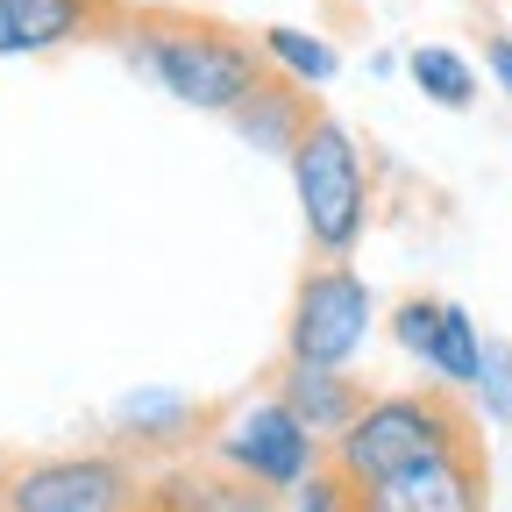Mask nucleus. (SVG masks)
I'll list each match as a JSON object with an SVG mask.
<instances>
[{
  "mask_svg": "<svg viewBox=\"0 0 512 512\" xmlns=\"http://www.w3.org/2000/svg\"><path fill=\"white\" fill-rule=\"evenodd\" d=\"M207 456H214L221 470L249 477V484H264V491L292 498L320 463H328V448H320V441L292 420V406H285L278 392H256L249 406L221 413V427H214V441H207Z\"/></svg>",
  "mask_w": 512,
  "mask_h": 512,
  "instance_id": "nucleus-6",
  "label": "nucleus"
},
{
  "mask_svg": "<svg viewBox=\"0 0 512 512\" xmlns=\"http://www.w3.org/2000/svg\"><path fill=\"white\" fill-rule=\"evenodd\" d=\"M214 427H221V413H207L185 392H128L114 406V420H107V448H121V456H136L150 470V463L200 456V448L214 441Z\"/></svg>",
  "mask_w": 512,
  "mask_h": 512,
  "instance_id": "nucleus-7",
  "label": "nucleus"
},
{
  "mask_svg": "<svg viewBox=\"0 0 512 512\" xmlns=\"http://www.w3.org/2000/svg\"><path fill=\"white\" fill-rule=\"evenodd\" d=\"M434 313H441V299H434V292H413V299H399V306H392V342H399L413 363H427V342H434Z\"/></svg>",
  "mask_w": 512,
  "mask_h": 512,
  "instance_id": "nucleus-18",
  "label": "nucleus"
},
{
  "mask_svg": "<svg viewBox=\"0 0 512 512\" xmlns=\"http://www.w3.org/2000/svg\"><path fill=\"white\" fill-rule=\"evenodd\" d=\"M114 50L128 57V72H143L157 93L200 114H235L256 86H271L264 43L192 8H128Z\"/></svg>",
  "mask_w": 512,
  "mask_h": 512,
  "instance_id": "nucleus-1",
  "label": "nucleus"
},
{
  "mask_svg": "<svg viewBox=\"0 0 512 512\" xmlns=\"http://www.w3.org/2000/svg\"><path fill=\"white\" fill-rule=\"evenodd\" d=\"M477 399H484V420H491V427H512V342H484Z\"/></svg>",
  "mask_w": 512,
  "mask_h": 512,
  "instance_id": "nucleus-17",
  "label": "nucleus"
},
{
  "mask_svg": "<svg viewBox=\"0 0 512 512\" xmlns=\"http://www.w3.org/2000/svg\"><path fill=\"white\" fill-rule=\"evenodd\" d=\"M143 463L121 448H57V456L8 463V498L0 512H136Z\"/></svg>",
  "mask_w": 512,
  "mask_h": 512,
  "instance_id": "nucleus-5",
  "label": "nucleus"
},
{
  "mask_svg": "<svg viewBox=\"0 0 512 512\" xmlns=\"http://www.w3.org/2000/svg\"><path fill=\"white\" fill-rule=\"evenodd\" d=\"M128 0H0V57H43L64 43H86L121 29Z\"/></svg>",
  "mask_w": 512,
  "mask_h": 512,
  "instance_id": "nucleus-10",
  "label": "nucleus"
},
{
  "mask_svg": "<svg viewBox=\"0 0 512 512\" xmlns=\"http://www.w3.org/2000/svg\"><path fill=\"white\" fill-rule=\"evenodd\" d=\"M484 64H491V79H498V93L512 100V36H498V29H491V36H484Z\"/></svg>",
  "mask_w": 512,
  "mask_h": 512,
  "instance_id": "nucleus-19",
  "label": "nucleus"
},
{
  "mask_svg": "<svg viewBox=\"0 0 512 512\" xmlns=\"http://www.w3.org/2000/svg\"><path fill=\"white\" fill-rule=\"evenodd\" d=\"M406 72H413V86H420L434 107H448V114L477 107V72H470V57H463V50H448V43H420V50L406 57Z\"/></svg>",
  "mask_w": 512,
  "mask_h": 512,
  "instance_id": "nucleus-15",
  "label": "nucleus"
},
{
  "mask_svg": "<svg viewBox=\"0 0 512 512\" xmlns=\"http://www.w3.org/2000/svg\"><path fill=\"white\" fill-rule=\"evenodd\" d=\"M136 512H285V498L221 470L200 448V456H178V463H150L143 491H136Z\"/></svg>",
  "mask_w": 512,
  "mask_h": 512,
  "instance_id": "nucleus-9",
  "label": "nucleus"
},
{
  "mask_svg": "<svg viewBox=\"0 0 512 512\" xmlns=\"http://www.w3.org/2000/svg\"><path fill=\"white\" fill-rule=\"evenodd\" d=\"M256 43H264V57H271V72L278 79H292V86H335V72H342V50L328 43V36H313V29H285V22H271V29H256Z\"/></svg>",
  "mask_w": 512,
  "mask_h": 512,
  "instance_id": "nucleus-14",
  "label": "nucleus"
},
{
  "mask_svg": "<svg viewBox=\"0 0 512 512\" xmlns=\"http://www.w3.org/2000/svg\"><path fill=\"white\" fill-rule=\"evenodd\" d=\"M470 441H484V427L470 420V406L448 392V384H413V392H377L363 406V420L328 448V463L356 491H370V484L406 477V470L448 456V448H470Z\"/></svg>",
  "mask_w": 512,
  "mask_h": 512,
  "instance_id": "nucleus-2",
  "label": "nucleus"
},
{
  "mask_svg": "<svg viewBox=\"0 0 512 512\" xmlns=\"http://www.w3.org/2000/svg\"><path fill=\"white\" fill-rule=\"evenodd\" d=\"M313 114H320V100H313L306 86H292V79H278V72H271V86H256L228 121H235V136H242L249 150L292 157V150H299V136L313 128Z\"/></svg>",
  "mask_w": 512,
  "mask_h": 512,
  "instance_id": "nucleus-12",
  "label": "nucleus"
},
{
  "mask_svg": "<svg viewBox=\"0 0 512 512\" xmlns=\"http://www.w3.org/2000/svg\"><path fill=\"white\" fill-rule=\"evenodd\" d=\"M271 392L292 406V420H299L320 448H335V441L363 420V406L377 399L356 370H320V363H278V384H271Z\"/></svg>",
  "mask_w": 512,
  "mask_h": 512,
  "instance_id": "nucleus-11",
  "label": "nucleus"
},
{
  "mask_svg": "<svg viewBox=\"0 0 512 512\" xmlns=\"http://www.w3.org/2000/svg\"><path fill=\"white\" fill-rule=\"evenodd\" d=\"M0 498H8V456H0Z\"/></svg>",
  "mask_w": 512,
  "mask_h": 512,
  "instance_id": "nucleus-20",
  "label": "nucleus"
},
{
  "mask_svg": "<svg viewBox=\"0 0 512 512\" xmlns=\"http://www.w3.org/2000/svg\"><path fill=\"white\" fill-rule=\"evenodd\" d=\"M356 498H363V512H491V456H484V441H470V448H448V456H434L406 477H384Z\"/></svg>",
  "mask_w": 512,
  "mask_h": 512,
  "instance_id": "nucleus-8",
  "label": "nucleus"
},
{
  "mask_svg": "<svg viewBox=\"0 0 512 512\" xmlns=\"http://www.w3.org/2000/svg\"><path fill=\"white\" fill-rule=\"evenodd\" d=\"M285 512H363V498H356V484H349L335 463H320V470L285 498Z\"/></svg>",
  "mask_w": 512,
  "mask_h": 512,
  "instance_id": "nucleus-16",
  "label": "nucleus"
},
{
  "mask_svg": "<svg viewBox=\"0 0 512 512\" xmlns=\"http://www.w3.org/2000/svg\"><path fill=\"white\" fill-rule=\"evenodd\" d=\"M285 164H292V192H299V221H306L313 256H349L370 228V171H363L356 136L320 107Z\"/></svg>",
  "mask_w": 512,
  "mask_h": 512,
  "instance_id": "nucleus-3",
  "label": "nucleus"
},
{
  "mask_svg": "<svg viewBox=\"0 0 512 512\" xmlns=\"http://www.w3.org/2000/svg\"><path fill=\"white\" fill-rule=\"evenodd\" d=\"M434 384H448V392H477V377H484V335H477V320L470 306L456 299H441L434 313V342H427V363H420Z\"/></svg>",
  "mask_w": 512,
  "mask_h": 512,
  "instance_id": "nucleus-13",
  "label": "nucleus"
},
{
  "mask_svg": "<svg viewBox=\"0 0 512 512\" xmlns=\"http://www.w3.org/2000/svg\"><path fill=\"white\" fill-rule=\"evenodd\" d=\"M377 299L356 278L349 256H313L292 285L285 313V363H320V370H349V356L370 342Z\"/></svg>",
  "mask_w": 512,
  "mask_h": 512,
  "instance_id": "nucleus-4",
  "label": "nucleus"
}]
</instances>
